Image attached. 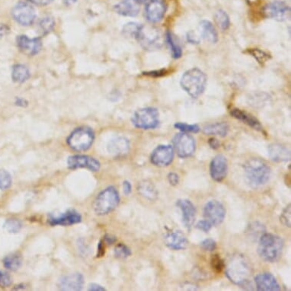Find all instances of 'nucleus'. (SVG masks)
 I'll list each match as a JSON object with an SVG mask.
<instances>
[{
    "label": "nucleus",
    "instance_id": "nucleus-12",
    "mask_svg": "<svg viewBox=\"0 0 291 291\" xmlns=\"http://www.w3.org/2000/svg\"><path fill=\"white\" fill-rule=\"evenodd\" d=\"M173 148L169 145L159 146L153 151L151 160L153 164L159 167H166L173 161Z\"/></svg>",
    "mask_w": 291,
    "mask_h": 291
},
{
    "label": "nucleus",
    "instance_id": "nucleus-34",
    "mask_svg": "<svg viewBox=\"0 0 291 291\" xmlns=\"http://www.w3.org/2000/svg\"><path fill=\"white\" fill-rule=\"evenodd\" d=\"M11 175L7 171L4 169H0V189L1 190H7L12 186Z\"/></svg>",
    "mask_w": 291,
    "mask_h": 291
},
{
    "label": "nucleus",
    "instance_id": "nucleus-22",
    "mask_svg": "<svg viewBox=\"0 0 291 291\" xmlns=\"http://www.w3.org/2000/svg\"><path fill=\"white\" fill-rule=\"evenodd\" d=\"M165 242L169 248L173 250H184L189 245L187 238L184 233L179 230L172 232L166 235Z\"/></svg>",
    "mask_w": 291,
    "mask_h": 291
},
{
    "label": "nucleus",
    "instance_id": "nucleus-42",
    "mask_svg": "<svg viewBox=\"0 0 291 291\" xmlns=\"http://www.w3.org/2000/svg\"><path fill=\"white\" fill-rule=\"evenodd\" d=\"M201 247L206 251H213L216 248V243L213 239H204L201 243Z\"/></svg>",
    "mask_w": 291,
    "mask_h": 291
},
{
    "label": "nucleus",
    "instance_id": "nucleus-49",
    "mask_svg": "<svg viewBox=\"0 0 291 291\" xmlns=\"http://www.w3.org/2000/svg\"><path fill=\"white\" fill-rule=\"evenodd\" d=\"M209 145L210 146V148H211L212 149L216 150L220 148L221 143H220L219 141L215 139V138H210V139H209Z\"/></svg>",
    "mask_w": 291,
    "mask_h": 291
},
{
    "label": "nucleus",
    "instance_id": "nucleus-2",
    "mask_svg": "<svg viewBox=\"0 0 291 291\" xmlns=\"http://www.w3.org/2000/svg\"><path fill=\"white\" fill-rule=\"evenodd\" d=\"M245 173L249 186L253 189H257L269 181L271 169L262 160L251 159L245 165Z\"/></svg>",
    "mask_w": 291,
    "mask_h": 291
},
{
    "label": "nucleus",
    "instance_id": "nucleus-26",
    "mask_svg": "<svg viewBox=\"0 0 291 291\" xmlns=\"http://www.w3.org/2000/svg\"><path fill=\"white\" fill-rule=\"evenodd\" d=\"M270 159L275 163H283L290 160V153L280 144H271L268 148Z\"/></svg>",
    "mask_w": 291,
    "mask_h": 291
},
{
    "label": "nucleus",
    "instance_id": "nucleus-36",
    "mask_svg": "<svg viewBox=\"0 0 291 291\" xmlns=\"http://www.w3.org/2000/svg\"><path fill=\"white\" fill-rule=\"evenodd\" d=\"M175 127L178 130H181L183 133H198L200 131V127L197 124H188L185 123H176Z\"/></svg>",
    "mask_w": 291,
    "mask_h": 291
},
{
    "label": "nucleus",
    "instance_id": "nucleus-19",
    "mask_svg": "<svg viewBox=\"0 0 291 291\" xmlns=\"http://www.w3.org/2000/svg\"><path fill=\"white\" fill-rule=\"evenodd\" d=\"M17 45L22 52L30 56L37 54L41 51L42 47L40 39H31L25 35L18 37Z\"/></svg>",
    "mask_w": 291,
    "mask_h": 291
},
{
    "label": "nucleus",
    "instance_id": "nucleus-25",
    "mask_svg": "<svg viewBox=\"0 0 291 291\" xmlns=\"http://www.w3.org/2000/svg\"><path fill=\"white\" fill-rule=\"evenodd\" d=\"M139 4L136 0H123L115 6V10L121 16L134 17L139 13Z\"/></svg>",
    "mask_w": 291,
    "mask_h": 291
},
{
    "label": "nucleus",
    "instance_id": "nucleus-46",
    "mask_svg": "<svg viewBox=\"0 0 291 291\" xmlns=\"http://www.w3.org/2000/svg\"><path fill=\"white\" fill-rule=\"evenodd\" d=\"M168 180H169V183L172 186H175L179 183V177L175 172H170V173L168 175Z\"/></svg>",
    "mask_w": 291,
    "mask_h": 291
},
{
    "label": "nucleus",
    "instance_id": "nucleus-45",
    "mask_svg": "<svg viewBox=\"0 0 291 291\" xmlns=\"http://www.w3.org/2000/svg\"><path fill=\"white\" fill-rule=\"evenodd\" d=\"M212 227H213V225L205 219L203 220V221H200L199 222H198V224H196V228L199 230H201V231L204 232V233H207V232L210 231V230H211Z\"/></svg>",
    "mask_w": 291,
    "mask_h": 291
},
{
    "label": "nucleus",
    "instance_id": "nucleus-10",
    "mask_svg": "<svg viewBox=\"0 0 291 291\" xmlns=\"http://www.w3.org/2000/svg\"><path fill=\"white\" fill-rule=\"evenodd\" d=\"M12 15L18 23L25 26L31 25L36 18L34 9L30 4L25 2L19 3L15 6Z\"/></svg>",
    "mask_w": 291,
    "mask_h": 291
},
{
    "label": "nucleus",
    "instance_id": "nucleus-48",
    "mask_svg": "<svg viewBox=\"0 0 291 291\" xmlns=\"http://www.w3.org/2000/svg\"><path fill=\"white\" fill-rule=\"evenodd\" d=\"M28 1L35 4V5L46 6L51 4L53 0H28Z\"/></svg>",
    "mask_w": 291,
    "mask_h": 291
},
{
    "label": "nucleus",
    "instance_id": "nucleus-37",
    "mask_svg": "<svg viewBox=\"0 0 291 291\" xmlns=\"http://www.w3.org/2000/svg\"><path fill=\"white\" fill-rule=\"evenodd\" d=\"M131 254V251L127 245L124 244H118L115 249V257L119 259H126Z\"/></svg>",
    "mask_w": 291,
    "mask_h": 291
},
{
    "label": "nucleus",
    "instance_id": "nucleus-44",
    "mask_svg": "<svg viewBox=\"0 0 291 291\" xmlns=\"http://www.w3.org/2000/svg\"><path fill=\"white\" fill-rule=\"evenodd\" d=\"M12 282L10 274L0 271V287H8L12 284Z\"/></svg>",
    "mask_w": 291,
    "mask_h": 291
},
{
    "label": "nucleus",
    "instance_id": "nucleus-11",
    "mask_svg": "<svg viewBox=\"0 0 291 291\" xmlns=\"http://www.w3.org/2000/svg\"><path fill=\"white\" fill-rule=\"evenodd\" d=\"M204 216L212 225H220L225 219V208L220 201H209L204 206Z\"/></svg>",
    "mask_w": 291,
    "mask_h": 291
},
{
    "label": "nucleus",
    "instance_id": "nucleus-3",
    "mask_svg": "<svg viewBox=\"0 0 291 291\" xmlns=\"http://www.w3.org/2000/svg\"><path fill=\"white\" fill-rule=\"evenodd\" d=\"M207 85L205 74L198 68H193L185 72L181 77L183 89L192 98H197L202 95Z\"/></svg>",
    "mask_w": 291,
    "mask_h": 291
},
{
    "label": "nucleus",
    "instance_id": "nucleus-17",
    "mask_svg": "<svg viewBox=\"0 0 291 291\" xmlns=\"http://www.w3.org/2000/svg\"><path fill=\"white\" fill-rule=\"evenodd\" d=\"M176 205L183 213V222L185 227L188 230H191L196 217V208L195 205L192 201L187 199L178 200Z\"/></svg>",
    "mask_w": 291,
    "mask_h": 291
},
{
    "label": "nucleus",
    "instance_id": "nucleus-40",
    "mask_svg": "<svg viewBox=\"0 0 291 291\" xmlns=\"http://www.w3.org/2000/svg\"><path fill=\"white\" fill-rule=\"evenodd\" d=\"M211 265L213 269L216 272H221L224 268V261L221 259L218 254H215L212 257Z\"/></svg>",
    "mask_w": 291,
    "mask_h": 291
},
{
    "label": "nucleus",
    "instance_id": "nucleus-41",
    "mask_svg": "<svg viewBox=\"0 0 291 291\" xmlns=\"http://www.w3.org/2000/svg\"><path fill=\"white\" fill-rule=\"evenodd\" d=\"M290 219H291V208L290 204L287 206L286 208L283 210L280 216V221L283 225L286 227H290Z\"/></svg>",
    "mask_w": 291,
    "mask_h": 291
},
{
    "label": "nucleus",
    "instance_id": "nucleus-51",
    "mask_svg": "<svg viewBox=\"0 0 291 291\" xmlns=\"http://www.w3.org/2000/svg\"><path fill=\"white\" fill-rule=\"evenodd\" d=\"M105 241L107 244H112L116 241L115 237H112L111 236H105Z\"/></svg>",
    "mask_w": 291,
    "mask_h": 291
},
{
    "label": "nucleus",
    "instance_id": "nucleus-30",
    "mask_svg": "<svg viewBox=\"0 0 291 291\" xmlns=\"http://www.w3.org/2000/svg\"><path fill=\"white\" fill-rule=\"evenodd\" d=\"M13 80L16 83H22L28 80L30 77V72L26 66L22 64L14 66L12 74Z\"/></svg>",
    "mask_w": 291,
    "mask_h": 291
},
{
    "label": "nucleus",
    "instance_id": "nucleus-7",
    "mask_svg": "<svg viewBox=\"0 0 291 291\" xmlns=\"http://www.w3.org/2000/svg\"><path fill=\"white\" fill-rule=\"evenodd\" d=\"M94 138L93 131L90 128L79 127L69 135L67 143L74 151H86L91 148Z\"/></svg>",
    "mask_w": 291,
    "mask_h": 291
},
{
    "label": "nucleus",
    "instance_id": "nucleus-43",
    "mask_svg": "<svg viewBox=\"0 0 291 291\" xmlns=\"http://www.w3.org/2000/svg\"><path fill=\"white\" fill-rule=\"evenodd\" d=\"M140 26L141 25H138V24L130 22V23L127 24L124 27V31L127 33V34H129V35L136 36V33H137L138 30L140 28Z\"/></svg>",
    "mask_w": 291,
    "mask_h": 291
},
{
    "label": "nucleus",
    "instance_id": "nucleus-13",
    "mask_svg": "<svg viewBox=\"0 0 291 291\" xmlns=\"http://www.w3.org/2000/svg\"><path fill=\"white\" fill-rule=\"evenodd\" d=\"M263 14L265 17L283 22L289 17L290 9L284 3L277 1L265 6L263 9Z\"/></svg>",
    "mask_w": 291,
    "mask_h": 291
},
{
    "label": "nucleus",
    "instance_id": "nucleus-16",
    "mask_svg": "<svg viewBox=\"0 0 291 291\" xmlns=\"http://www.w3.org/2000/svg\"><path fill=\"white\" fill-rule=\"evenodd\" d=\"M166 6L163 0H151L146 7V16L152 23L160 22L164 17Z\"/></svg>",
    "mask_w": 291,
    "mask_h": 291
},
{
    "label": "nucleus",
    "instance_id": "nucleus-32",
    "mask_svg": "<svg viewBox=\"0 0 291 291\" xmlns=\"http://www.w3.org/2000/svg\"><path fill=\"white\" fill-rule=\"evenodd\" d=\"M214 19L217 26L223 31H226L230 28V18H229L228 15L223 10H219L217 13H216Z\"/></svg>",
    "mask_w": 291,
    "mask_h": 291
},
{
    "label": "nucleus",
    "instance_id": "nucleus-38",
    "mask_svg": "<svg viewBox=\"0 0 291 291\" xmlns=\"http://www.w3.org/2000/svg\"><path fill=\"white\" fill-rule=\"evenodd\" d=\"M54 19L49 17L45 18V19H42L40 23H39L41 31H42L43 34H47V33L50 32V31L52 30V28H54Z\"/></svg>",
    "mask_w": 291,
    "mask_h": 291
},
{
    "label": "nucleus",
    "instance_id": "nucleus-33",
    "mask_svg": "<svg viewBox=\"0 0 291 291\" xmlns=\"http://www.w3.org/2000/svg\"><path fill=\"white\" fill-rule=\"evenodd\" d=\"M166 39L169 48H170L172 57L175 59L180 58L183 55V51H181L179 45L175 42V39H173L172 34L169 31H167L166 33Z\"/></svg>",
    "mask_w": 291,
    "mask_h": 291
},
{
    "label": "nucleus",
    "instance_id": "nucleus-29",
    "mask_svg": "<svg viewBox=\"0 0 291 291\" xmlns=\"http://www.w3.org/2000/svg\"><path fill=\"white\" fill-rule=\"evenodd\" d=\"M229 129H230V127L227 123L219 122L205 126L203 132L206 135H213V136H220L224 137L228 133Z\"/></svg>",
    "mask_w": 291,
    "mask_h": 291
},
{
    "label": "nucleus",
    "instance_id": "nucleus-18",
    "mask_svg": "<svg viewBox=\"0 0 291 291\" xmlns=\"http://www.w3.org/2000/svg\"><path fill=\"white\" fill-rule=\"evenodd\" d=\"M82 216L74 210H67L59 216H50L48 222L52 226H71L81 222Z\"/></svg>",
    "mask_w": 291,
    "mask_h": 291
},
{
    "label": "nucleus",
    "instance_id": "nucleus-20",
    "mask_svg": "<svg viewBox=\"0 0 291 291\" xmlns=\"http://www.w3.org/2000/svg\"><path fill=\"white\" fill-rule=\"evenodd\" d=\"M256 287L260 291H278L280 286L275 277L269 273H262L254 277Z\"/></svg>",
    "mask_w": 291,
    "mask_h": 291
},
{
    "label": "nucleus",
    "instance_id": "nucleus-27",
    "mask_svg": "<svg viewBox=\"0 0 291 291\" xmlns=\"http://www.w3.org/2000/svg\"><path fill=\"white\" fill-rule=\"evenodd\" d=\"M200 29L202 37L206 41L212 44H216L218 42L217 32L211 22L207 20L201 21L200 22Z\"/></svg>",
    "mask_w": 291,
    "mask_h": 291
},
{
    "label": "nucleus",
    "instance_id": "nucleus-47",
    "mask_svg": "<svg viewBox=\"0 0 291 291\" xmlns=\"http://www.w3.org/2000/svg\"><path fill=\"white\" fill-rule=\"evenodd\" d=\"M123 189H124V193L126 195H129L131 193L132 186L130 184V181H124L123 183Z\"/></svg>",
    "mask_w": 291,
    "mask_h": 291
},
{
    "label": "nucleus",
    "instance_id": "nucleus-8",
    "mask_svg": "<svg viewBox=\"0 0 291 291\" xmlns=\"http://www.w3.org/2000/svg\"><path fill=\"white\" fill-rule=\"evenodd\" d=\"M136 38L146 50L158 49L163 45L161 32L154 27L142 26L138 30Z\"/></svg>",
    "mask_w": 291,
    "mask_h": 291
},
{
    "label": "nucleus",
    "instance_id": "nucleus-39",
    "mask_svg": "<svg viewBox=\"0 0 291 291\" xmlns=\"http://www.w3.org/2000/svg\"><path fill=\"white\" fill-rule=\"evenodd\" d=\"M249 54L254 57L259 63H265L267 60H269V55L264 51L259 49H251L248 51Z\"/></svg>",
    "mask_w": 291,
    "mask_h": 291
},
{
    "label": "nucleus",
    "instance_id": "nucleus-6",
    "mask_svg": "<svg viewBox=\"0 0 291 291\" xmlns=\"http://www.w3.org/2000/svg\"><path fill=\"white\" fill-rule=\"evenodd\" d=\"M135 127L142 130L155 129L160 124V113L154 107H145L136 111L132 118Z\"/></svg>",
    "mask_w": 291,
    "mask_h": 291
},
{
    "label": "nucleus",
    "instance_id": "nucleus-50",
    "mask_svg": "<svg viewBox=\"0 0 291 291\" xmlns=\"http://www.w3.org/2000/svg\"><path fill=\"white\" fill-rule=\"evenodd\" d=\"M89 289L92 291H100L104 290L105 289L100 285L96 284V283H92V284L89 285Z\"/></svg>",
    "mask_w": 291,
    "mask_h": 291
},
{
    "label": "nucleus",
    "instance_id": "nucleus-9",
    "mask_svg": "<svg viewBox=\"0 0 291 291\" xmlns=\"http://www.w3.org/2000/svg\"><path fill=\"white\" fill-rule=\"evenodd\" d=\"M174 148L176 151L178 157L181 158H187L193 155L196 149V144L193 136L188 134L187 133H177L174 136Z\"/></svg>",
    "mask_w": 291,
    "mask_h": 291
},
{
    "label": "nucleus",
    "instance_id": "nucleus-1",
    "mask_svg": "<svg viewBox=\"0 0 291 291\" xmlns=\"http://www.w3.org/2000/svg\"><path fill=\"white\" fill-rule=\"evenodd\" d=\"M283 241L280 236L264 233L259 239L258 254L267 262H275L281 256Z\"/></svg>",
    "mask_w": 291,
    "mask_h": 291
},
{
    "label": "nucleus",
    "instance_id": "nucleus-53",
    "mask_svg": "<svg viewBox=\"0 0 291 291\" xmlns=\"http://www.w3.org/2000/svg\"><path fill=\"white\" fill-rule=\"evenodd\" d=\"M138 4H144V3L148 2L149 0H136Z\"/></svg>",
    "mask_w": 291,
    "mask_h": 291
},
{
    "label": "nucleus",
    "instance_id": "nucleus-23",
    "mask_svg": "<svg viewBox=\"0 0 291 291\" xmlns=\"http://www.w3.org/2000/svg\"><path fill=\"white\" fill-rule=\"evenodd\" d=\"M230 115H231L233 118L239 120V121H242V122L245 123L247 125L251 127V128L258 130V131H262V130H263V127H262L261 123L258 121L257 118H254V116L249 115V114L247 113V112H243V111L241 110V109H231V110H230Z\"/></svg>",
    "mask_w": 291,
    "mask_h": 291
},
{
    "label": "nucleus",
    "instance_id": "nucleus-24",
    "mask_svg": "<svg viewBox=\"0 0 291 291\" xmlns=\"http://www.w3.org/2000/svg\"><path fill=\"white\" fill-rule=\"evenodd\" d=\"M108 152L116 157H122L128 154L130 150L129 141L124 137H117L109 142Z\"/></svg>",
    "mask_w": 291,
    "mask_h": 291
},
{
    "label": "nucleus",
    "instance_id": "nucleus-28",
    "mask_svg": "<svg viewBox=\"0 0 291 291\" xmlns=\"http://www.w3.org/2000/svg\"><path fill=\"white\" fill-rule=\"evenodd\" d=\"M137 190L142 197L149 200L156 199L159 195L158 191L154 183L148 180L139 183L138 185Z\"/></svg>",
    "mask_w": 291,
    "mask_h": 291
},
{
    "label": "nucleus",
    "instance_id": "nucleus-5",
    "mask_svg": "<svg viewBox=\"0 0 291 291\" xmlns=\"http://www.w3.org/2000/svg\"><path fill=\"white\" fill-rule=\"evenodd\" d=\"M120 202L119 194L115 188L111 187L103 190L95 198L93 208L98 215H105L116 208Z\"/></svg>",
    "mask_w": 291,
    "mask_h": 291
},
{
    "label": "nucleus",
    "instance_id": "nucleus-31",
    "mask_svg": "<svg viewBox=\"0 0 291 291\" xmlns=\"http://www.w3.org/2000/svg\"><path fill=\"white\" fill-rule=\"evenodd\" d=\"M22 257L19 254H12L4 259V267L11 271L19 269L22 265Z\"/></svg>",
    "mask_w": 291,
    "mask_h": 291
},
{
    "label": "nucleus",
    "instance_id": "nucleus-15",
    "mask_svg": "<svg viewBox=\"0 0 291 291\" xmlns=\"http://www.w3.org/2000/svg\"><path fill=\"white\" fill-rule=\"evenodd\" d=\"M67 165L71 169L86 168L92 172H98L100 169L99 162L88 156H72L68 159Z\"/></svg>",
    "mask_w": 291,
    "mask_h": 291
},
{
    "label": "nucleus",
    "instance_id": "nucleus-35",
    "mask_svg": "<svg viewBox=\"0 0 291 291\" xmlns=\"http://www.w3.org/2000/svg\"><path fill=\"white\" fill-rule=\"evenodd\" d=\"M22 223L17 219H9L4 224V228L10 233H17L22 229Z\"/></svg>",
    "mask_w": 291,
    "mask_h": 291
},
{
    "label": "nucleus",
    "instance_id": "nucleus-14",
    "mask_svg": "<svg viewBox=\"0 0 291 291\" xmlns=\"http://www.w3.org/2000/svg\"><path fill=\"white\" fill-rule=\"evenodd\" d=\"M228 172V162L224 156L218 155L212 160L210 165V174L212 179L221 183L225 179Z\"/></svg>",
    "mask_w": 291,
    "mask_h": 291
},
{
    "label": "nucleus",
    "instance_id": "nucleus-4",
    "mask_svg": "<svg viewBox=\"0 0 291 291\" xmlns=\"http://www.w3.org/2000/svg\"><path fill=\"white\" fill-rule=\"evenodd\" d=\"M227 277L235 284L244 288L251 289L249 280L250 269L248 264L242 256H237L233 258L228 268L226 271Z\"/></svg>",
    "mask_w": 291,
    "mask_h": 291
},
{
    "label": "nucleus",
    "instance_id": "nucleus-52",
    "mask_svg": "<svg viewBox=\"0 0 291 291\" xmlns=\"http://www.w3.org/2000/svg\"><path fill=\"white\" fill-rule=\"evenodd\" d=\"M65 4L66 5H71V4H74L76 2V0H64Z\"/></svg>",
    "mask_w": 291,
    "mask_h": 291
},
{
    "label": "nucleus",
    "instance_id": "nucleus-21",
    "mask_svg": "<svg viewBox=\"0 0 291 291\" xmlns=\"http://www.w3.org/2000/svg\"><path fill=\"white\" fill-rule=\"evenodd\" d=\"M83 283V276L80 273H76L62 277L58 286L62 290H81Z\"/></svg>",
    "mask_w": 291,
    "mask_h": 291
}]
</instances>
